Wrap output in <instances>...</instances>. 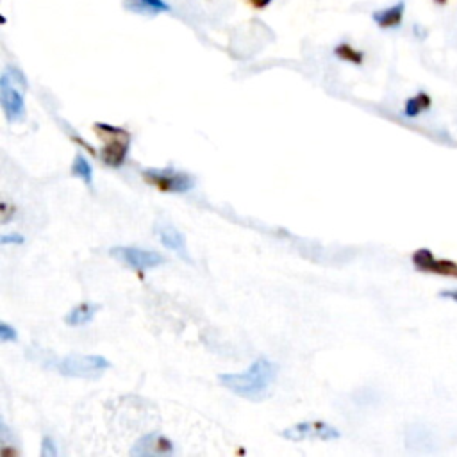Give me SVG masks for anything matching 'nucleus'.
Instances as JSON below:
<instances>
[{"label":"nucleus","instance_id":"f257e3e1","mask_svg":"<svg viewBox=\"0 0 457 457\" xmlns=\"http://www.w3.org/2000/svg\"><path fill=\"white\" fill-rule=\"evenodd\" d=\"M279 367L266 357L256 359L249 370L242 374H222L218 377L220 384L247 400H263L268 395L270 388L275 382Z\"/></svg>","mask_w":457,"mask_h":457},{"label":"nucleus","instance_id":"f03ea898","mask_svg":"<svg viewBox=\"0 0 457 457\" xmlns=\"http://www.w3.org/2000/svg\"><path fill=\"white\" fill-rule=\"evenodd\" d=\"M25 88L27 83L22 72L8 66L0 77V102H2L6 118L11 124L25 120V100H23Z\"/></svg>","mask_w":457,"mask_h":457},{"label":"nucleus","instance_id":"7ed1b4c3","mask_svg":"<svg viewBox=\"0 0 457 457\" xmlns=\"http://www.w3.org/2000/svg\"><path fill=\"white\" fill-rule=\"evenodd\" d=\"M56 372H59L64 377H79V379H97L109 370L111 363L104 355L91 354V355H81L72 354L64 355V357L57 359L52 364Z\"/></svg>","mask_w":457,"mask_h":457},{"label":"nucleus","instance_id":"20e7f679","mask_svg":"<svg viewBox=\"0 0 457 457\" xmlns=\"http://www.w3.org/2000/svg\"><path fill=\"white\" fill-rule=\"evenodd\" d=\"M95 131L106 141L102 148V159L106 165L109 167L118 168L121 167L127 159L129 152V141H131V136L125 133L124 129L120 127H111V125L106 124H97L95 125Z\"/></svg>","mask_w":457,"mask_h":457},{"label":"nucleus","instance_id":"39448f33","mask_svg":"<svg viewBox=\"0 0 457 457\" xmlns=\"http://www.w3.org/2000/svg\"><path fill=\"white\" fill-rule=\"evenodd\" d=\"M143 179L150 186L167 193H186L195 188V179L191 175L172 168H148L143 172Z\"/></svg>","mask_w":457,"mask_h":457},{"label":"nucleus","instance_id":"423d86ee","mask_svg":"<svg viewBox=\"0 0 457 457\" xmlns=\"http://www.w3.org/2000/svg\"><path fill=\"white\" fill-rule=\"evenodd\" d=\"M283 438H286L287 441L299 443L306 441V439H320V441H334V439L341 438V432L338 431L334 425L325 423L316 420V422H300L291 425V427L284 429L280 432Z\"/></svg>","mask_w":457,"mask_h":457},{"label":"nucleus","instance_id":"0eeeda50","mask_svg":"<svg viewBox=\"0 0 457 457\" xmlns=\"http://www.w3.org/2000/svg\"><path fill=\"white\" fill-rule=\"evenodd\" d=\"M109 254L113 257H117L118 261H121L124 265L131 266L134 270H150L158 268V266L167 263V257L161 254L154 252V250L140 249V247H124L118 245L109 249Z\"/></svg>","mask_w":457,"mask_h":457},{"label":"nucleus","instance_id":"6e6552de","mask_svg":"<svg viewBox=\"0 0 457 457\" xmlns=\"http://www.w3.org/2000/svg\"><path fill=\"white\" fill-rule=\"evenodd\" d=\"M411 263L418 272L432 273V275L457 279V263L452 259H443L434 256L431 249H418L413 252Z\"/></svg>","mask_w":457,"mask_h":457},{"label":"nucleus","instance_id":"1a4fd4ad","mask_svg":"<svg viewBox=\"0 0 457 457\" xmlns=\"http://www.w3.org/2000/svg\"><path fill=\"white\" fill-rule=\"evenodd\" d=\"M175 452V446L172 439L167 436L158 434V432H150V434L143 436L134 443L131 449V456L136 457H147V456H170Z\"/></svg>","mask_w":457,"mask_h":457},{"label":"nucleus","instance_id":"9d476101","mask_svg":"<svg viewBox=\"0 0 457 457\" xmlns=\"http://www.w3.org/2000/svg\"><path fill=\"white\" fill-rule=\"evenodd\" d=\"M155 235L159 236L161 243L167 247L168 250H172V252L177 254L181 259L189 261V263H191V256H189L188 243H186L184 235H182L179 229H175V227L170 225V223H158V225H155Z\"/></svg>","mask_w":457,"mask_h":457},{"label":"nucleus","instance_id":"9b49d317","mask_svg":"<svg viewBox=\"0 0 457 457\" xmlns=\"http://www.w3.org/2000/svg\"><path fill=\"white\" fill-rule=\"evenodd\" d=\"M125 11L143 16H158L161 13H170L172 8L165 0H124Z\"/></svg>","mask_w":457,"mask_h":457},{"label":"nucleus","instance_id":"f8f14e48","mask_svg":"<svg viewBox=\"0 0 457 457\" xmlns=\"http://www.w3.org/2000/svg\"><path fill=\"white\" fill-rule=\"evenodd\" d=\"M404 13H405V2L404 0H400V2L389 6V8L375 11L374 15H372V20H374L381 29H397V27L402 25Z\"/></svg>","mask_w":457,"mask_h":457},{"label":"nucleus","instance_id":"ddd939ff","mask_svg":"<svg viewBox=\"0 0 457 457\" xmlns=\"http://www.w3.org/2000/svg\"><path fill=\"white\" fill-rule=\"evenodd\" d=\"M99 304H79V306L73 307L72 311H69V314L64 316V321H66V325H72V327H81V325L90 324L95 318V314L99 313Z\"/></svg>","mask_w":457,"mask_h":457},{"label":"nucleus","instance_id":"4468645a","mask_svg":"<svg viewBox=\"0 0 457 457\" xmlns=\"http://www.w3.org/2000/svg\"><path fill=\"white\" fill-rule=\"evenodd\" d=\"M432 99L431 95L425 93V91H418L415 97H409L404 104V117L405 118H416L422 113L431 109Z\"/></svg>","mask_w":457,"mask_h":457},{"label":"nucleus","instance_id":"2eb2a0df","mask_svg":"<svg viewBox=\"0 0 457 457\" xmlns=\"http://www.w3.org/2000/svg\"><path fill=\"white\" fill-rule=\"evenodd\" d=\"M72 175L73 177L83 179L90 188L93 186V167H91V162L83 154H77L76 159H73Z\"/></svg>","mask_w":457,"mask_h":457},{"label":"nucleus","instance_id":"dca6fc26","mask_svg":"<svg viewBox=\"0 0 457 457\" xmlns=\"http://www.w3.org/2000/svg\"><path fill=\"white\" fill-rule=\"evenodd\" d=\"M334 54H336V57H340L341 61H347V63L352 64H361L364 61V54L355 49V47H352L350 43H340V45L334 49Z\"/></svg>","mask_w":457,"mask_h":457},{"label":"nucleus","instance_id":"f3484780","mask_svg":"<svg viewBox=\"0 0 457 457\" xmlns=\"http://www.w3.org/2000/svg\"><path fill=\"white\" fill-rule=\"evenodd\" d=\"M18 340V333H16L15 327L8 324V321H2L0 324V341L2 343H11V341Z\"/></svg>","mask_w":457,"mask_h":457},{"label":"nucleus","instance_id":"a211bd4d","mask_svg":"<svg viewBox=\"0 0 457 457\" xmlns=\"http://www.w3.org/2000/svg\"><path fill=\"white\" fill-rule=\"evenodd\" d=\"M42 456L43 457H57L59 456V449H57V445L54 443L52 438H49V436H45L42 441Z\"/></svg>","mask_w":457,"mask_h":457},{"label":"nucleus","instance_id":"6ab92c4d","mask_svg":"<svg viewBox=\"0 0 457 457\" xmlns=\"http://www.w3.org/2000/svg\"><path fill=\"white\" fill-rule=\"evenodd\" d=\"M23 242H25V238L22 235H4L0 238L2 245H22Z\"/></svg>","mask_w":457,"mask_h":457},{"label":"nucleus","instance_id":"aec40b11","mask_svg":"<svg viewBox=\"0 0 457 457\" xmlns=\"http://www.w3.org/2000/svg\"><path fill=\"white\" fill-rule=\"evenodd\" d=\"M245 2L252 9H257V11H263V9H266L270 4H272L273 0H245Z\"/></svg>","mask_w":457,"mask_h":457},{"label":"nucleus","instance_id":"412c9836","mask_svg":"<svg viewBox=\"0 0 457 457\" xmlns=\"http://www.w3.org/2000/svg\"><path fill=\"white\" fill-rule=\"evenodd\" d=\"M439 297L445 300H452V302L457 304V290H443L439 291Z\"/></svg>","mask_w":457,"mask_h":457},{"label":"nucleus","instance_id":"4be33fe9","mask_svg":"<svg viewBox=\"0 0 457 457\" xmlns=\"http://www.w3.org/2000/svg\"><path fill=\"white\" fill-rule=\"evenodd\" d=\"M413 29H415V32H416V35H418V38H425V30H423L422 27L415 25V27H413Z\"/></svg>","mask_w":457,"mask_h":457},{"label":"nucleus","instance_id":"5701e85b","mask_svg":"<svg viewBox=\"0 0 457 457\" xmlns=\"http://www.w3.org/2000/svg\"><path fill=\"white\" fill-rule=\"evenodd\" d=\"M436 4H439V6H445L446 2H449V0H434Z\"/></svg>","mask_w":457,"mask_h":457}]
</instances>
